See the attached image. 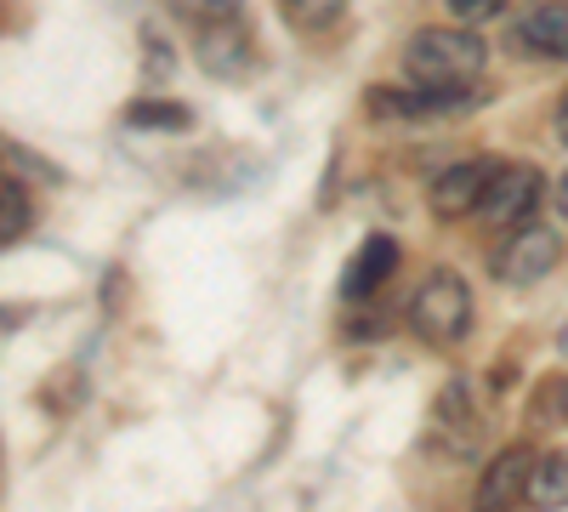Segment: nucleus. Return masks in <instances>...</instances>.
I'll return each mask as SVG.
<instances>
[{
    "mask_svg": "<svg viewBox=\"0 0 568 512\" xmlns=\"http://www.w3.org/2000/svg\"><path fill=\"white\" fill-rule=\"evenodd\" d=\"M562 353H568V331H562Z\"/></svg>",
    "mask_w": 568,
    "mask_h": 512,
    "instance_id": "19",
    "label": "nucleus"
},
{
    "mask_svg": "<svg viewBox=\"0 0 568 512\" xmlns=\"http://www.w3.org/2000/svg\"><path fill=\"white\" fill-rule=\"evenodd\" d=\"M478 439H484V422H478V410H471L466 382H449L433 404V444L449 450V455H466V450H478Z\"/></svg>",
    "mask_w": 568,
    "mask_h": 512,
    "instance_id": "9",
    "label": "nucleus"
},
{
    "mask_svg": "<svg viewBox=\"0 0 568 512\" xmlns=\"http://www.w3.org/2000/svg\"><path fill=\"white\" fill-rule=\"evenodd\" d=\"M511 40H517V52H529V58H551V63L568 58V0H529Z\"/></svg>",
    "mask_w": 568,
    "mask_h": 512,
    "instance_id": "8",
    "label": "nucleus"
},
{
    "mask_svg": "<svg viewBox=\"0 0 568 512\" xmlns=\"http://www.w3.org/2000/svg\"><path fill=\"white\" fill-rule=\"evenodd\" d=\"M535 473H540V455L529 444H506L478 479V506H489V512L524 506V495H535Z\"/></svg>",
    "mask_w": 568,
    "mask_h": 512,
    "instance_id": "5",
    "label": "nucleus"
},
{
    "mask_svg": "<svg viewBox=\"0 0 568 512\" xmlns=\"http://www.w3.org/2000/svg\"><path fill=\"white\" fill-rule=\"evenodd\" d=\"M557 257H562V245H557L551 228L524 222V228H511V234L500 240V251H495V279H500V285H540V279L557 268Z\"/></svg>",
    "mask_w": 568,
    "mask_h": 512,
    "instance_id": "3",
    "label": "nucleus"
},
{
    "mask_svg": "<svg viewBox=\"0 0 568 512\" xmlns=\"http://www.w3.org/2000/svg\"><path fill=\"white\" fill-rule=\"evenodd\" d=\"M535 501H540V506H568V450L540 455V473H535Z\"/></svg>",
    "mask_w": 568,
    "mask_h": 512,
    "instance_id": "13",
    "label": "nucleus"
},
{
    "mask_svg": "<svg viewBox=\"0 0 568 512\" xmlns=\"http://www.w3.org/2000/svg\"><path fill=\"white\" fill-rule=\"evenodd\" d=\"M171 12L200 34V29H216V23L245 18V0H171Z\"/></svg>",
    "mask_w": 568,
    "mask_h": 512,
    "instance_id": "12",
    "label": "nucleus"
},
{
    "mask_svg": "<svg viewBox=\"0 0 568 512\" xmlns=\"http://www.w3.org/2000/svg\"><path fill=\"white\" fill-rule=\"evenodd\" d=\"M409 324H415L420 342L455 348L471 331V291H466V279L455 268H433L415 285V297H409Z\"/></svg>",
    "mask_w": 568,
    "mask_h": 512,
    "instance_id": "2",
    "label": "nucleus"
},
{
    "mask_svg": "<svg viewBox=\"0 0 568 512\" xmlns=\"http://www.w3.org/2000/svg\"><path fill=\"white\" fill-rule=\"evenodd\" d=\"M557 211L568 217V171H562V182H557Z\"/></svg>",
    "mask_w": 568,
    "mask_h": 512,
    "instance_id": "18",
    "label": "nucleus"
},
{
    "mask_svg": "<svg viewBox=\"0 0 568 512\" xmlns=\"http://www.w3.org/2000/svg\"><path fill=\"white\" fill-rule=\"evenodd\" d=\"M23 228H29V200H23V182L7 177L0 182V240L18 245L23 240Z\"/></svg>",
    "mask_w": 568,
    "mask_h": 512,
    "instance_id": "14",
    "label": "nucleus"
},
{
    "mask_svg": "<svg viewBox=\"0 0 568 512\" xmlns=\"http://www.w3.org/2000/svg\"><path fill=\"white\" fill-rule=\"evenodd\" d=\"M540 189H546V177H540L535 165H500L495 189H489V200H484V217L500 228V234H511V228H524V222L535 217Z\"/></svg>",
    "mask_w": 568,
    "mask_h": 512,
    "instance_id": "7",
    "label": "nucleus"
},
{
    "mask_svg": "<svg viewBox=\"0 0 568 512\" xmlns=\"http://www.w3.org/2000/svg\"><path fill=\"white\" fill-rule=\"evenodd\" d=\"M131 126H171V131H187V109H171V103H131Z\"/></svg>",
    "mask_w": 568,
    "mask_h": 512,
    "instance_id": "15",
    "label": "nucleus"
},
{
    "mask_svg": "<svg viewBox=\"0 0 568 512\" xmlns=\"http://www.w3.org/2000/svg\"><path fill=\"white\" fill-rule=\"evenodd\" d=\"M393 268H398V245H393V234H369L364 245H358V257L347 262V279H342V297L347 302H364V297H375L393 279Z\"/></svg>",
    "mask_w": 568,
    "mask_h": 512,
    "instance_id": "10",
    "label": "nucleus"
},
{
    "mask_svg": "<svg viewBox=\"0 0 568 512\" xmlns=\"http://www.w3.org/2000/svg\"><path fill=\"white\" fill-rule=\"evenodd\" d=\"M194 58L205 74L216 80H245L256 69V34L245 18H233V23H216V29H200L194 34Z\"/></svg>",
    "mask_w": 568,
    "mask_h": 512,
    "instance_id": "6",
    "label": "nucleus"
},
{
    "mask_svg": "<svg viewBox=\"0 0 568 512\" xmlns=\"http://www.w3.org/2000/svg\"><path fill=\"white\" fill-rule=\"evenodd\" d=\"M557 137L568 143V91H562V103H557Z\"/></svg>",
    "mask_w": 568,
    "mask_h": 512,
    "instance_id": "17",
    "label": "nucleus"
},
{
    "mask_svg": "<svg viewBox=\"0 0 568 512\" xmlns=\"http://www.w3.org/2000/svg\"><path fill=\"white\" fill-rule=\"evenodd\" d=\"M489 63V46L466 23L455 29H415L404 46V69L415 86H471Z\"/></svg>",
    "mask_w": 568,
    "mask_h": 512,
    "instance_id": "1",
    "label": "nucleus"
},
{
    "mask_svg": "<svg viewBox=\"0 0 568 512\" xmlns=\"http://www.w3.org/2000/svg\"><path fill=\"white\" fill-rule=\"evenodd\" d=\"M444 7H449L455 23H489V18H500L511 7V0H444Z\"/></svg>",
    "mask_w": 568,
    "mask_h": 512,
    "instance_id": "16",
    "label": "nucleus"
},
{
    "mask_svg": "<svg viewBox=\"0 0 568 512\" xmlns=\"http://www.w3.org/2000/svg\"><path fill=\"white\" fill-rule=\"evenodd\" d=\"M278 12L302 34H324V29H336L347 18V0H278Z\"/></svg>",
    "mask_w": 568,
    "mask_h": 512,
    "instance_id": "11",
    "label": "nucleus"
},
{
    "mask_svg": "<svg viewBox=\"0 0 568 512\" xmlns=\"http://www.w3.org/2000/svg\"><path fill=\"white\" fill-rule=\"evenodd\" d=\"M495 177H500L495 160H460V165H449V171L433 182V189H426V205H433L438 222H466V217L484 211Z\"/></svg>",
    "mask_w": 568,
    "mask_h": 512,
    "instance_id": "4",
    "label": "nucleus"
}]
</instances>
